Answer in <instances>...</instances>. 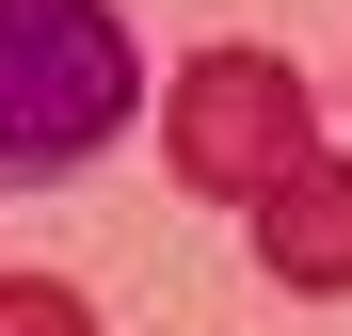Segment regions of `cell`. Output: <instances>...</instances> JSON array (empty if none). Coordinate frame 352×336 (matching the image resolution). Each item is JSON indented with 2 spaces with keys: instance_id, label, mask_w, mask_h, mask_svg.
Listing matches in <instances>:
<instances>
[{
  "instance_id": "1",
  "label": "cell",
  "mask_w": 352,
  "mask_h": 336,
  "mask_svg": "<svg viewBox=\"0 0 352 336\" xmlns=\"http://www.w3.org/2000/svg\"><path fill=\"white\" fill-rule=\"evenodd\" d=\"M144 128V48L112 0H0V192H65Z\"/></svg>"
},
{
  "instance_id": "2",
  "label": "cell",
  "mask_w": 352,
  "mask_h": 336,
  "mask_svg": "<svg viewBox=\"0 0 352 336\" xmlns=\"http://www.w3.org/2000/svg\"><path fill=\"white\" fill-rule=\"evenodd\" d=\"M160 160H176V192H208V208H256L272 177H305L320 160V96H305V65L288 48H192L176 65V96H160Z\"/></svg>"
},
{
  "instance_id": "3",
  "label": "cell",
  "mask_w": 352,
  "mask_h": 336,
  "mask_svg": "<svg viewBox=\"0 0 352 336\" xmlns=\"http://www.w3.org/2000/svg\"><path fill=\"white\" fill-rule=\"evenodd\" d=\"M241 240H256V272H272V289H305V304H352V160L320 144L305 177H272V192L241 208Z\"/></svg>"
},
{
  "instance_id": "4",
  "label": "cell",
  "mask_w": 352,
  "mask_h": 336,
  "mask_svg": "<svg viewBox=\"0 0 352 336\" xmlns=\"http://www.w3.org/2000/svg\"><path fill=\"white\" fill-rule=\"evenodd\" d=\"M0 336H96V304L65 272H0Z\"/></svg>"
}]
</instances>
